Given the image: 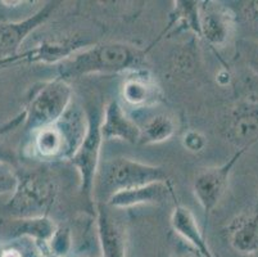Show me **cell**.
I'll use <instances>...</instances> for the list:
<instances>
[{
	"label": "cell",
	"mask_w": 258,
	"mask_h": 257,
	"mask_svg": "<svg viewBox=\"0 0 258 257\" xmlns=\"http://www.w3.org/2000/svg\"><path fill=\"white\" fill-rule=\"evenodd\" d=\"M147 53L126 42H95L58 65L57 77L70 82L90 75L128 74L147 68Z\"/></svg>",
	"instance_id": "cell-1"
},
{
	"label": "cell",
	"mask_w": 258,
	"mask_h": 257,
	"mask_svg": "<svg viewBox=\"0 0 258 257\" xmlns=\"http://www.w3.org/2000/svg\"><path fill=\"white\" fill-rule=\"evenodd\" d=\"M86 130V111L72 103L58 121L30 134L25 153L36 161L70 162L83 143Z\"/></svg>",
	"instance_id": "cell-2"
},
{
	"label": "cell",
	"mask_w": 258,
	"mask_h": 257,
	"mask_svg": "<svg viewBox=\"0 0 258 257\" xmlns=\"http://www.w3.org/2000/svg\"><path fill=\"white\" fill-rule=\"evenodd\" d=\"M170 180L165 167L144 164L126 157H114L100 162L95 184L94 204L107 203L113 194L157 181Z\"/></svg>",
	"instance_id": "cell-3"
},
{
	"label": "cell",
	"mask_w": 258,
	"mask_h": 257,
	"mask_svg": "<svg viewBox=\"0 0 258 257\" xmlns=\"http://www.w3.org/2000/svg\"><path fill=\"white\" fill-rule=\"evenodd\" d=\"M72 94L70 82L59 77L34 85L26 98L25 110L15 119L16 125L22 122L26 133L31 134L40 127L54 124L74 103Z\"/></svg>",
	"instance_id": "cell-4"
},
{
	"label": "cell",
	"mask_w": 258,
	"mask_h": 257,
	"mask_svg": "<svg viewBox=\"0 0 258 257\" xmlns=\"http://www.w3.org/2000/svg\"><path fill=\"white\" fill-rule=\"evenodd\" d=\"M18 184L6 204L8 215L16 219L49 216L57 201L58 185L43 170H20Z\"/></svg>",
	"instance_id": "cell-5"
},
{
	"label": "cell",
	"mask_w": 258,
	"mask_h": 257,
	"mask_svg": "<svg viewBox=\"0 0 258 257\" xmlns=\"http://www.w3.org/2000/svg\"><path fill=\"white\" fill-rule=\"evenodd\" d=\"M102 108L91 105L86 110L88 117V130L84 140L79 147L70 164L77 170L80 176L79 189L86 198L88 203L94 210V184L100 166V149L103 144V136L100 131L102 125Z\"/></svg>",
	"instance_id": "cell-6"
},
{
	"label": "cell",
	"mask_w": 258,
	"mask_h": 257,
	"mask_svg": "<svg viewBox=\"0 0 258 257\" xmlns=\"http://www.w3.org/2000/svg\"><path fill=\"white\" fill-rule=\"evenodd\" d=\"M224 138L236 150H248L258 143V94L238 99L225 113L221 124Z\"/></svg>",
	"instance_id": "cell-7"
},
{
	"label": "cell",
	"mask_w": 258,
	"mask_h": 257,
	"mask_svg": "<svg viewBox=\"0 0 258 257\" xmlns=\"http://www.w3.org/2000/svg\"><path fill=\"white\" fill-rule=\"evenodd\" d=\"M244 153L247 152L245 150H235V153L231 156V159L227 160L225 164L220 165V166L203 169L194 178V197H196L202 211L205 214L206 220L210 218L213 210L217 207L221 198L224 197L227 185H229L230 175H231L233 169Z\"/></svg>",
	"instance_id": "cell-8"
},
{
	"label": "cell",
	"mask_w": 258,
	"mask_h": 257,
	"mask_svg": "<svg viewBox=\"0 0 258 257\" xmlns=\"http://www.w3.org/2000/svg\"><path fill=\"white\" fill-rule=\"evenodd\" d=\"M94 212L102 257H127V223L121 210L97 202Z\"/></svg>",
	"instance_id": "cell-9"
},
{
	"label": "cell",
	"mask_w": 258,
	"mask_h": 257,
	"mask_svg": "<svg viewBox=\"0 0 258 257\" xmlns=\"http://www.w3.org/2000/svg\"><path fill=\"white\" fill-rule=\"evenodd\" d=\"M236 26V14L230 7L206 0L199 2V30L201 37L211 46L222 48L233 36Z\"/></svg>",
	"instance_id": "cell-10"
},
{
	"label": "cell",
	"mask_w": 258,
	"mask_h": 257,
	"mask_svg": "<svg viewBox=\"0 0 258 257\" xmlns=\"http://www.w3.org/2000/svg\"><path fill=\"white\" fill-rule=\"evenodd\" d=\"M60 4V2H48L45 6L25 20L0 23V60L21 54L20 48L26 37L40 26H43Z\"/></svg>",
	"instance_id": "cell-11"
},
{
	"label": "cell",
	"mask_w": 258,
	"mask_h": 257,
	"mask_svg": "<svg viewBox=\"0 0 258 257\" xmlns=\"http://www.w3.org/2000/svg\"><path fill=\"white\" fill-rule=\"evenodd\" d=\"M121 86L123 102L131 108L149 110L165 100V93L148 68L128 72Z\"/></svg>",
	"instance_id": "cell-12"
},
{
	"label": "cell",
	"mask_w": 258,
	"mask_h": 257,
	"mask_svg": "<svg viewBox=\"0 0 258 257\" xmlns=\"http://www.w3.org/2000/svg\"><path fill=\"white\" fill-rule=\"evenodd\" d=\"M95 41L89 36L80 34L53 36L44 40L36 48L30 49L26 62L44 63V65H60L79 52L94 45Z\"/></svg>",
	"instance_id": "cell-13"
},
{
	"label": "cell",
	"mask_w": 258,
	"mask_h": 257,
	"mask_svg": "<svg viewBox=\"0 0 258 257\" xmlns=\"http://www.w3.org/2000/svg\"><path fill=\"white\" fill-rule=\"evenodd\" d=\"M100 131L104 141L121 140L130 144H139L140 126L128 116L117 99H111L103 108Z\"/></svg>",
	"instance_id": "cell-14"
},
{
	"label": "cell",
	"mask_w": 258,
	"mask_h": 257,
	"mask_svg": "<svg viewBox=\"0 0 258 257\" xmlns=\"http://www.w3.org/2000/svg\"><path fill=\"white\" fill-rule=\"evenodd\" d=\"M168 199L176 201L175 188L171 179L167 181H157L143 187L116 193L108 199L107 204L112 209L125 211L131 207L143 206V204H162Z\"/></svg>",
	"instance_id": "cell-15"
},
{
	"label": "cell",
	"mask_w": 258,
	"mask_h": 257,
	"mask_svg": "<svg viewBox=\"0 0 258 257\" xmlns=\"http://www.w3.org/2000/svg\"><path fill=\"white\" fill-rule=\"evenodd\" d=\"M57 224L49 216L0 221V242L30 239L34 243H48L57 230Z\"/></svg>",
	"instance_id": "cell-16"
},
{
	"label": "cell",
	"mask_w": 258,
	"mask_h": 257,
	"mask_svg": "<svg viewBox=\"0 0 258 257\" xmlns=\"http://www.w3.org/2000/svg\"><path fill=\"white\" fill-rule=\"evenodd\" d=\"M230 246L241 254L258 252V202L252 211L235 216L225 228Z\"/></svg>",
	"instance_id": "cell-17"
},
{
	"label": "cell",
	"mask_w": 258,
	"mask_h": 257,
	"mask_svg": "<svg viewBox=\"0 0 258 257\" xmlns=\"http://www.w3.org/2000/svg\"><path fill=\"white\" fill-rule=\"evenodd\" d=\"M171 228L176 235H179L184 240H186L190 246H193L198 252H201L205 257H216L212 249L210 248L205 234L199 228L196 220V216L187 207L182 206L179 202H175L172 214H171Z\"/></svg>",
	"instance_id": "cell-18"
},
{
	"label": "cell",
	"mask_w": 258,
	"mask_h": 257,
	"mask_svg": "<svg viewBox=\"0 0 258 257\" xmlns=\"http://www.w3.org/2000/svg\"><path fill=\"white\" fill-rule=\"evenodd\" d=\"M176 31H191L197 37H201L199 30V2L177 0L173 2V9L166 30L158 36L157 41L165 34Z\"/></svg>",
	"instance_id": "cell-19"
},
{
	"label": "cell",
	"mask_w": 258,
	"mask_h": 257,
	"mask_svg": "<svg viewBox=\"0 0 258 257\" xmlns=\"http://www.w3.org/2000/svg\"><path fill=\"white\" fill-rule=\"evenodd\" d=\"M140 126V145H153L167 141L175 135L176 122L166 113H157Z\"/></svg>",
	"instance_id": "cell-20"
},
{
	"label": "cell",
	"mask_w": 258,
	"mask_h": 257,
	"mask_svg": "<svg viewBox=\"0 0 258 257\" xmlns=\"http://www.w3.org/2000/svg\"><path fill=\"white\" fill-rule=\"evenodd\" d=\"M236 49L244 63L258 77V41L243 39L236 44Z\"/></svg>",
	"instance_id": "cell-21"
},
{
	"label": "cell",
	"mask_w": 258,
	"mask_h": 257,
	"mask_svg": "<svg viewBox=\"0 0 258 257\" xmlns=\"http://www.w3.org/2000/svg\"><path fill=\"white\" fill-rule=\"evenodd\" d=\"M17 184V170H15L13 165L0 164V195L13 194Z\"/></svg>",
	"instance_id": "cell-22"
},
{
	"label": "cell",
	"mask_w": 258,
	"mask_h": 257,
	"mask_svg": "<svg viewBox=\"0 0 258 257\" xmlns=\"http://www.w3.org/2000/svg\"><path fill=\"white\" fill-rule=\"evenodd\" d=\"M182 147L191 153H201L207 147V139L201 131L190 129L182 135Z\"/></svg>",
	"instance_id": "cell-23"
},
{
	"label": "cell",
	"mask_w": 258,
	"mask_h": 257,
	"mask_svg": "<svg viewBox=\"0 0 258 257\" xmlns=\"http://www.w3.org/2000/svg\"><path fill=\"white\" fill-rule=\"evenodd\" d=\"M170 253L171 257H205L201 252L197 251L193 246H190L186 240H184L176 234L173 235V238H171Z\"/></svg>",
	"instance_id": "cell-24"
},
{
	"label": "cell",
	"mask_w": 258,
	"mask_h": 257,
	"mask_svg": "<svg viewBox=\"0 0 258 257\" xmlns=\"http://www.w3.org/2000/svg\"><path fill=\"white\" fill-rule=\"evenodd\" d=\"M241 14L248 22L258 27V0L244 2L241 6Z\"/></svg>",
	"instance_id": "cell-25"
},
{
	"label": "cell",
	"mask_w": 258,
	"mask_h": 257,
	"mask_svg": "<svg viewBox=\"0 0 258 257\" xmlns=\"http://www.w3.org/2000/svg\"><path fill=\"white\" fill-rule=\"evenodd\" d=\"M0 164H9L15 166L17 164V156L11 147L0 140Z\"/></svg>",
	"instance_id": "cell-26"
},
{
	"label": "cell",
	"mask_w": 258,
	"mask_h": 257,
	"mask_svg": "<svg viewBox=\"0 0 258 257\" xmlns=\"http://www.w3.org/2000/svg\"><path fill=\"white\" fill-rule=\"evenodd\" d=\"M27 242H29V243H26L25 247L22 248L25 257H45V254L37 248L36 244H35L32 240L27 239Z\"/></svg>",
	"instance_id": "cell-27"
},
{
	"label": "cell",
	"mask_w": 258,
	"mask_h": 257,
	"mask_svg": "<svg viewBox=\"0 0 258 257\" xmlns=\"http://www.w3.org/2000/svg\"><path fill=\"white\" fill-rule=\"evenodd\" d=\"M0 257H25V253H23V251L21 248L9 246V247H3Z\"/></svg>",
	"instance_id": "cell-28"
},
{
	"label": "cell",
	"mask_w": 258,
	"mask_h": 257,
	"mask_svg": "<svg viewBox=\"0 0 258 257\" xmlns=\"http://www.w3.org/2000/svg\"><path fill=\"white\" fill-rule=\"evenodd\" d=\"M2 249H3V243L0 242V254H2Z\"/></svg>",
	"instance_id": "cell-29"
}]
</instances>
